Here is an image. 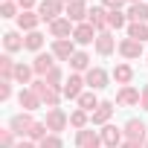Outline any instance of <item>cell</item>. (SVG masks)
Listing matches in <instances>:
<instances>
[{"instance_id": "10", "label": "cell", "mask_w": 148, "mask_h": 148, "mask_svg": "<svg viewBox=\"0 0 148 148\" xmlns=\"http://www.w3.org/2000/svg\"><path fill=\"white\" fill-rule=\"evenodd\" d=\"M18 102H21V108H26V110H35V108H41V96H38L35 90H21Z\"/></svg>"}, {"instance_id": "37", "label": "cell", "mask_w": 148, "mask_h": 148, "mask_svg": "<svg viewBox=\"0 0 148 148\" xmlns=\"http://www.w3.org/2000/svg\"><path fill=\"white\" fill-rule=\"evenodd\" d=\"M102 3H105V6H110V12H113V9H119V6H122V0H102Z\"/></svg>"}, {"instance_id": "30", "label": "cell", "mask_w": 148, "mask_h": 148, "mask_svg": "<svg viewBox=\"0 0 148 148\" xmlns=\"http://www.w3.org/2000/svg\"><path fill=\"white\" fill-rule=\"evenodd\" d=\"M41 44H44V35L41 32H29L26 35V49H41Z\"/></svg>"}, {"instance_id": "1", "label": "cell", "mask_w": 148, "mask_h": 148, "mask_svg": "<svg viewBox=\"0 0 148 148\" xmlns=\"http://www.w3.org/2000/svg\"><path fill=\"white\" fill-rule=\"evenodd\" d=\"M35 125H38V122H35V119H32L29 113H21V116H15V119L9 122V131H15V134H21V136H23V134L29 136Z\"/></svg>"}, {"instance_id": "4", "label": "cell", "mask_w": 148, "mask_h": 148, "mask_svg": "<svg viewBox=\"0 0 148 148\" xmlns=\"http://www.w3.org/2000/svg\"><path fill=\"white\" fill-rule=\"evenodd\" d=\"M38 96H41V102H47L49 108H55L58 105V93H55V87H49L47 82H35V87H32Z\"/></svg>"}, {"instance_id": "14", "label": "cell", "mask_w": 148, "mask_h": 148, "mask_svg": "<svg viewBox=\"0 0 148 148\" xmlns=\"http://www.w3.org/2000/svg\"><path fill=\"white\" fill-rule=\"evenodd\" d=\"M84 15H90V12L84 9L82 0H73V3H67V18H70V21H82Z\"/></svg>"}, {"instance_id": "34", "label": "cell", "mask_w": 148, "mask_h": 148, "mask_svg": "<svg viewBox=\"0 0 148 148\" xmlns=\"http://www.w3.org/2000/svg\"><path fill=\"white\" fill-rule=\"evenodd\" d=\"M0 145L3 148H15V131H3L0 134Z\"/></svg>"}, {"instance_id": "20", "label": "cell", "mask_w": 148, "mask_h": 148, "mask_svg": "<svg viewBox=\"0 0 148 148\" xmlns=\"http://www.w3.org/2000/svg\"><path fill=\"white\" fill-rule=\"evenodd\" d=\"M32 70H35V73H41V76H47V73L52 70V55H44V52H41V55L35 58Z\"/></svg>"}, {"instance_id": "16", "label": "cell", "mask_w": 148, "mask_h": 148, "mask_svg": "<svg viewBox=\"0 0 148 148\" xmlns=\"http://www.w3.org/2000/svg\"><path fill=\"white\" fill-rule=\"evenodd\" d=\"M96 49H99V55L113 52V38H110V32H99V38H96Z\"/></svg>"}, {"instance_id": "23", "label": "cell", "mask_w": 148, "mask_h": 148, "mask_svg": "<svg viewBox=\"0 0 148 148\" xmlns=\"http://www.w3.org/2000/svg\"><path fill=\"white\" fill-rule=\"evenodd\" d=\"M128 38H134V41L142 44V41L148 38V26H145V23H131V26H128Z\"/></svg>"}, {"instance_id": "38", "label": "cell", "mask_w": 148, "mask_h": 148, "mask_svg": "<svg viewBox=\"0 0 148 148\" xmlns=\"http://www.w3.org/2000/svg\"><path fill=\"white\" fill-rule=\"evenodd\" d=\"M139 102H142V108L148 110V87H142V96H139Z\"/></svg>"}, {"instance_id": "6", "label": "cell", "mask_w": 148, "mask_h": 148, "mask_svg": "<svg viewBox=\"0 0 148 148\" xmlns=\"http://www.w3.org/2000/svg\"><path fill=\"white\" fill-rule=\"evenodd\" d=\"M145 122H139V119H131L128 125H125V134H128V139H134V142H142L145 139Z\"/></svg>"}, {"instance_id": "41", "label": "cell", "mask_w": 148, "mask_h": 148, "mask_svg": "<svg viewBox=\"0 0 148 148\" xmlns=\"http://www.w3.org/2000/svg\"><path fill=\"white\" fill-rule=\"evenodd\" d=\"M15 148H35V145H32V142H18Z\"/></svg>"}, {"instance_id": "7", "label": "cell", "mask_w": 148, "mask_h": 148, "mask_svg": "<svg viewBox=\"0 0 148 148\" xmlns=\"http://www.w3.org/2000/svg\"><path fill=\"white\" fill-rule=\"evenodd\" d=\"M49 131H61L64 125H67V116H64V110H58V108H52L49 113H47V122H44Z\"/></svg>"}, {"instance_id": "36", "label": "cell", "mask_w": 148, "mask_h": 148, "mask_svg": "<svg viewBox=\"0 0 148 148\" xmlns=\"http://www.w3.org/2000/svg\"><path fill=\"white\" fill-rule=\"evenodd\" d=\"M12 96V82H3L0 84V99H9Z\"/></svg>"}, {"instance_id": "11", "label": "cell", "mask_w": 148, "mask_h": 148, "mask_svg": "<svg viewBox=\"0 0 148 148\" xmlns=\"http://www.w3.org/2000/svg\"><path fill=\"white\" fill-rule=\"evenodd\" d=\"M49 32H52L58 41H64V35H70V18H58V21H52V23H49Z\"/></svg>"}, {"instance_id": "3", "label": "cell", "mask_w": 148, "mask_h": 148, "mask_svg": "<svg viewBox=\"0 0 148 148\" xmlns=\"http://www.w3.org/2000/svg\"><path fill=\"white\" fill-rule=\"evenodd\" d=\"M58 12H61V3H58V0H44V3L38 6V18L41 21H58Z\"/></svg>"}, {"instance_id": "26", "label": "cell", "mask_w": 148, "mask_h": 148, "mask_svg": "<svg viewBox=\"0 0 148 148\" xmlns=\"http://www.w3.org/2000/svg\"><path fill=\"white\" fill-rule=\"evenodd\" d=\"M108 26H110V29H119V26H125V15H122L119 9L108 12Z\"/></svg>"}, {"instance_id": "42", "label": "cell", "mask_w": 148, "mask_h": 148, "mask_svg": "<svg viewBox=\"0 0 148 148\" xmlns=\"http://www.w3.org/2000/svg\"><path fill=\"white\" fill-rule=\"evenodd\" d=\"M58 3H73V0H58Z\"/></svg>"}, {"instance_id": "28", "label": "cell", "mask_w": 148, "mask_h": 148, "mask_svg": "<svg viewBox=\"0 0 148 148\" xmlns=\"http://www.w3.org/2000/svg\"><path fill=\"white\" fill-rule=\"evenodd\" d=\"M79 105H82V110H96V108H99V102H96V96H93V93L79 96Z\"/></svg>"}, {"instance_id": "21", "label": "cell", "mask_w": 148, "mask_h": 148, "mask_svg": "<svg viewBox=\"0 0 148 148\" xmlns=\"http://www.w3.org/2000/svg\"><path fill=\"white\" fill-rule=\"evenodd\" d=\"M3 44H6V49H9V52H15V49H23V47H26V41H21V35H18V32H6V35H3Z\"/></svg>"}, {"instance_id": "44", "label": "cell", "mask_w": 148, "mask_h": 148, "mask_svg": "<svg viewBox=\"0 0 148 148\" xmlns=\"http://www.w3.org/2000/svg\"><path fill=\"white\" fill-rule=\"evenodd\" d=\"M145 148H148V139H145Z\"/></svg>"}, {"instance_id": "24", "label": "cell", "mask_w": 148, "mask_h": 148, "mask_svg": "<svg viewBox=\"0 0 148 148\" xmlns=\"http://www.w3.org/2000/svg\"><path fill=\"white\" fill-rule=\"evenodd\" d=\"M35 23H38V18H35L32 12H21V15H18V26H21V29L35 32Z\"/></svg>"}, {"instance_id": "18", "label": "cell", "mask_w": 148, "mask_h": 148, "mask_svg": "<svg viewBox=\"0 0 148 148\" xmlns=\"http://www.w3.org/2000/svg\"><path fill=\"white\" fill-rule=\"evenodd\" d=\"M76 142H79V148H99V139H96L93 131H79Z\"/></svg>"}, {"instance_id": "33", "label": "cell", "mask_w": 148, "mask_h": 148, "mask_svg": "<svg viewBox=\"0 0 148 148\" xmlns=\"http://www.w3.org/2000/svg\"><path fill=\"white\" fill-rule=\"evenodd\" d=\"M58 82H61V70L52 67V70L47 73V84H49V87H58Z\"/></svg>"}, {"instance_id": "35", "label": "cell", "mask_w": 148, "mask_h": 148, "mask_svg": "<svg viewBox=\"0 0 148 148\" xmlns=\"http://www.w3.org/2000/svg\"><path fill=\"white\" fill-rule=\"evenodd\" d=\"M41 148H61V139L58 136H44L41 139Z\"/></svg>"}, {"instance_id": "43", "label": "cell", "mask_w": 148, "mask_h": 148, "mask_svg": "<svg viewBox=\"0 0 148 148\" xmlns=\"http://www.w3.org/2000/svg\"><path fill=\"white\" fill-rule=\"evenodd\" d=\"M131 3H142V0H131Z\"/></svg>"}, {"instance_id": "22", "label": "cell", "mask_w": 148, "mask_h": 148, "mask_svg": "<svg viewBox=\"0 0 148 148\" xmlns=\"http://www.w3.org/2000/svg\"><path fill=\"white\" fill-rule=\"evenodd\" d=\"M90 23H93L96 29H105V26H108V12H105L102 6H96V9L90 12Z\"/></svg>"}, {"instance_id": "15", "label": "cell", "mask_w": 148, "mask_h": 148, "mask_svg": "<svg viewBox=\"0 0 148 148\" xmlns=\"http://www.w3.org/2000/svg\"><path fill=\"white\" fill-rule=\"evenodd\" d=\"M52 55L55 58H73L76 52H73V44L70 41H55L52 44Z\"/></svg>"}, {"instance_id": "2", "label": "cell", "mask_w": 148, "mask_h": 148, "mask_svg": "<svg viewBox=\"0 0 148 148\" xmlns=\"http://www.w3.org/2000/svg\"><path fill=\"white\" fill-rule=\"evenodd\" d=\"M84 82H87L90 90H102V87H108V73H105L102 67H93V70H87Z\"/></svg>"}, {"instance_id": "27", "label": "cell", "mask_w": 148, "mask_h": 148, "mask_svg": "<svg viewBox=\"0 0 148 148\" xmlns=\"http://www.w3.org/2000/svg\"><path fill=\"white\" fill-rule=\"evenodd\" d=\"M70 64H73V70H87L90 58H87V52H76V55L70 58Z\"/></svg>"}, {"instance_id": "32", "label": "cell", "mask_w": 148, "mask_h": 148, "mask_svg": "<svg viewBox=\"0 0 148 148\" xmlns=\"http://www.w3.org/2000/svg\"><path fill=\"white\" fill-rule=\"evenodd\" d=\"M15 3H12V0H3V6H0V18H15Z\"/></svg>"}, {"instance_id": "19", "label": "cell", "mask_w": 148, "mask_h": 148, "mask_svg": "<svg viewBox=\"0 0 148 148\" xmlns=\"http://www.w3.org/2000/svg\"><path fill=\"white\" fill-rule=\"evenodd\" d=\"M128 18H131L134 23H145V21H148V6H145V3H134L131 12H128Z\"/></svg>"}, {"instance_id": "13", "label": "cell", "mask_w": 148, "mask_h": 148, "mask_svg": "<svg viewBox=\"0 0 148 148\" xmlns=\"http://www.w3.org/2000/svg\"><path fill=\"white\" fill-rule=\"evenodd\" d=\"M102 142H105L108 148H116V145L122 142V134H119V128H113V125H108V128L102 131Z\"/></svg>"}, {"instance_id": "12", "label": "cell", "mask_w": 148, "mask_h": 148, "mask_svg": "<svg viewBox=\"0 0 148 148\" xmlns=\"http://www.w3.org/2000/svg\"><path fill=\"white\" fill-rule=\"evenodd\" d=\"M139 90H134V87H122L119 90V96H116V102L119 105H139Z\"/></svg>"}, {"instance_id": "25", "label": "cell", "mask_w": 148, "mask_h": 148, "mask_svg": "<svg viewBox=\"0 0 148 148\" xmlns=\"http://www.w3.org/2000/svg\"><path fill=\"white\" fill-rule=\"evenodd\" d=\"M113 76H116V82H119V84H128V82H131V76H134V70H131L128 64H119V67L113 70Z\"/></svg>"}, {"instance_id": "29", "label": "cell", "mask_w": 148, "mask_h": 148, "mask_svg": "<svg viewBox=\"0 0 148 148\" xmlns=\"http://www.w3.org/2000/svg\"><path fill=\"white\" fill-rule=\"evenodd\" d=\"M29 76H32V67H26V64H18V67H15V79H18L21 84H26Z\"/></svg>"}, {"instance_id": "40", "label": "cell", "mask_w": 148, "mask_h": 148, "mask_svg": "<svg viewBox=\"0 0 148 148\" xmlns=\"http://www.w3.org/2000/svg\"><path fill=\"white\" fill-rule=\"evenodd\" d=\"M122 148H142V145H139V142H134V139H128V142H125Z\"/></svg>"}, {"instance_id": "8", "label": "cell", "mask_w": 148, "mask_h": 148, "mask_svg": "<svg viewBox=\"0 0 148 148\" xmlns=\"http://www.w3.org/2000/svg\"><path fill=\"white\" fill-rule=\"evenodd\" d=\"M82 84H84V79H82V76H70L61 93H64L67 99H79V93H82Z\"/></svg>"}, {"instance_id": "17", "label": "cell", "mask_w": 148, "mask_h": 148, "mask_svg": "<svg viewBox=\"0 0 148 148\" xmlns=\"http://www.w3.org/2000/svg\"><path fill=\"white\" fill-rule=\"evenodd\" d=\"M110 113H113V105H110V102H102V105L93 110V122H96V125H102V122H108V119H110Z\"/></svg>"}, {"instance_id": "39", "label": "cell", "mask_w": 148, "mask_h": 148, "mask_svg": "<svg viewBox=\"0 0 148 148\" xmlns=\"http://www.w3.org/2000/svg\"><path fill=\"white\" fill-rule=\"evenodd\" d=\"M32 3H35V0H18V6H21V9H23V12H26V9H29V6H32Z\"/></svg>"}, {"instance_id": "9", "label": "cell", "mask_w": 148, "mask_h": 148, "mask_svg": "<svg viewBox=\"0 0 148 148\" xmlns=\"http://www.w3.org/2000/svg\"><path fill=\"white\" fill-rule=\"evenodd\" d=\"M119 52H122L125 58H139V55H142V44L134 41V38H128V41L119 44Z\"/></svg>"}, {"instance_id": "5", "label": "cell", "mask_w": 148, "mask_h": 148, "mask_svg": "<svg viewBox=\"0 0 148 148\" xmlns=\"http://www.w3.org/2000/svg\"><path fill=\"white\" fill-rule=\"evenodd\" d=\"M73 38H76V44H90V41L99 38V35H96V26H93V23H82V26H76Z\"/></svg>"}, {"instance_id": "31", "label": "cell", "mask_w": 148, "mask_h": 148, "mask_svg": "<svg viewBox=\"0 0 148 148\" xmlns=\"http://www.w3.org/2000/svg\"><path fill=\"white\" fill-rule=\"evenodd\" d=\"M84 122H87V110H76V113H70V125H76V128H84Z\"/></svg>"}]
</instances>
